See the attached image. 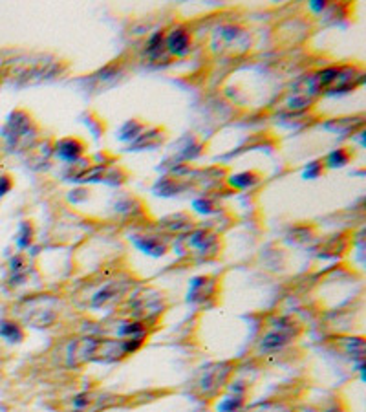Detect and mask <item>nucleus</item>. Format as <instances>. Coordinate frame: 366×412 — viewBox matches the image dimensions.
I'll return each instance as SVG.
<instances>
[{"mask_svg": "<svg viewBox=\"0 0 366 412\" xmlns=\"http://www.w3.org/2000/svg\"><path fill=\"white\" fill-rule=\"evenodd\" d=\"M312 7L313 9H320V7H324V4H320V2H313Z\"/></svg>", "mask_w": 366, "mask_h": 412, "instance_id": "7", "label": "nucleus"}, {"mask_svg": "<svg viewBox=\"0 0 366 412\" xmlns=\"http://www.w3.org/2000/svg\"><path fill=\"white\" fill-rule=\"evenodd\" d=\"M346 154L342 151H335V152H331L330 154V158H328V161H330V165H342L344 161H346Z\"/></svg>", "mask_w": 366, "mask_h": 412, "instance_id": "3", "label": "nucleus"}, {"mask_svg": "<svg viewBox=\"0 0 366 412\" xmlns=\"http://www.w3.org/2000/svg\"><path fill=\"white\" fill-rule=\"evenodd\" d=\"M233 185H238V187H244V185H247V183H251V176L249 174H240V176H234L233 180Z\"/></svg>", "mask_w": 366, "mask_h": 412, "instance_id": "4", "label": "nucleus"}, {"mask_svg": "<svg viewBox=\"0 0 366 412\" xmlns=\"http://www.w3.org/2000/svg\"><path fill=\"white\" fill-rule=\"evenodd\" d=\"M168 48H170V52H174V53H183V52H187V48H189V37L183 33V31H174L172 35L168 37Z\"/></svg>", "mask_w": 366, "mask_h": 412, "instance_id": "1", "label": "nucleus"}, {"mask_svg": "<svg viewBox=\"0 0 366 412\" xmlns=\"http://www.w3.org/2000/svg\"><path fill=\"white\" fill-rule=\"evenodd\" d=\"M0 335H4L9 341H17L20 337V330L11 322H0Z\"/></svg>", "mask_w": 366, "mask_h": 412, "instance_id": "2", "label": "nucleus"}, {"mask_svg": "<svg viewBox=\"0 0 366 412\" xmlns=\"http://www.w3.org/2000/svg\"><path fill=\"white\" fill-rule=\"evenodd\" d=\"M9 189V180L7 178H0V196Z\"/></svg>", "mask_w": 366, "mask_h": 412, "instance_id": "5", "label": "nucleus"}, {"mask_svg": "<svg viewBox=\"0 0 366 412\" xmlns=\"http://www.w3.org/2000/svg\"><path fill=\"white\" fill-rule=\"evenodd\" d=\"M317 170H318L317 165H312V167H310V169L306 170V178H313V176L317 174Z\"/></svg>", "mask_w": 366, "mask_h": 412, "instance_id": "6", "label": "nucleus"}]
</instances>
